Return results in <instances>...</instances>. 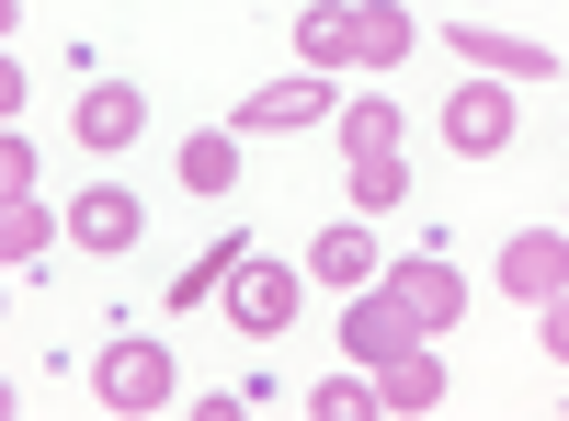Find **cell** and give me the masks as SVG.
<instances>
[{
    "mask_svg": "<svg viewBox=\"0 0 569 421\" xmlns=\"http://www.w3.org/2000/svg\"><path fill=\"white\" fill-rule=\"evenodd\" d=\"M297 308H308V273H297V262L251 251L240 273H228V319H240L251 342H284V331H297Z\"/></svg>",
    "mask_w": 569,
    "mask_h": 421,
    "instance_id": "cell-1",
    "label": "cell"
},
{
    "mask_svg": "<svg viewBox=\"0 0 569 421\" xmlns=\"http://www.w3.org/2000/svg\"><path fill=\"white\" fill-rule=\"evenodd\" d=\"M330 114H342V80H330V69H297V80L251 91L228 126H240V137H308V126H330Z\"/></svg>",
    "mask_w": 569,
    "mask_h": 421,
    "instance_id": "cell-2",
    "label": "cell"
},
{
    "mask_svg": "<svg viewBox=\"0 0 569 421\" xmlns=\"http://www.w3.org/2000/svg\"><path fill=\"white\" fill-rule=\"evenodd\" d=\"M445 149H456V160H501V149H512V80H479V69H467V91H445Z\"/></svg>",
    "mask_w": 569,
    "mask_h": 421,
    "instance_id": "cell-3",
    "label": "cell"
},
{
    "mask_svg": "<svg viewBox=\"0 0 569 421\" xmlns=\"http://www.w3.org/2000/svg\"><path fill=\"white\" fill-rule=\"evenodd\" d=\"M91 399L103 410H171V353L160 342H103V364H91Z\"/></svg>",
    "mask_w": 569,
    "mask_h": 421,
    "instance_id": "cell-4",
    "label": "cell"
},
{
    "mask_svg": "<svg viewBox=\"0 0 569 421\" xmlns=\"http://www.w3.org/2000/svg\"><path fill=\"white\" fill-rule=\"evenodd\" d=\"M410 342H433V331H421V319H410L388 285H353V297H342V353L365 364V377H376L388 353H410Z\"/></svg>",
    "mask_w": 569,
    "mask_h": 421,
    "instance_id": "cell-5",
    "label": "cell"
},
{
    "mask_svg": "<svg viewBox=\"0 0 569 421\" xmlns=\"http://www.w3.org/2000/svg\"><path fill=\"white\" fill-rule=\"evenodd\" d=\"M69 240L103 251V262H126L137 240H149V206H137L126 182H80V194H69Z\"/></svg>",
    "mask_w": 569,
    "mask_h": 421,
    "instance_id": "cell-6",
    "label": "cell"
},
{
    "mask_svg": "<svg viewBox=\"0 0 569 421\" xmlns=\"http://www.w3.org/2000/svg\"><path fill=\"white\" fill-rule=\"evenodd\" d=\"M490 285H501V297H525V308H547V297L569 285V228H512L501 262H490Z\"/></svg>",
    "mask_w": 569,
    "mask_h": 421,
    "instance_id": "cell-7",
    "label": "cell"
},
{
    "mask_svg": "<svg viewBox=\"0 0 569 421\" xmlns=\"http://www.w3.org/2000/svg\"><path fill=\"white\" fill-rule=\"evenodd\" d=\"M376 285H388L410 319H421V331H456V319H467V273L456 262H433V251H410V262H388V273H376Z\"/></svg>",
    "mask_w": 569,
    "mask_h": 421,
    "instance_id": "cell-8",
    "label": "cell"
},
{
    "mask_svg": "<svg viewBox=\"0 0 569 421\" xmlns=\"http://www.w3.org/2000/svg\"><path fill=\"white\" fill-rule=\"evenodd\" d=\"M445 46H456V58L479 69V80H558V46H536V34H501V23H479V12H467Z\"/></svg>",
    "mask_w": 569,
    "mask_h": 421,
    "instance_id": "cell-9",
    "label": "cell"
},
{
    "mask_svg": "<svg viewBox=\"0 0 569 421\" xmlns=\"http://www.w3.org/2000/svg\"><path fill=\"white\" fill-rule=\"evenodd\" d=\"M137 137H149V91H137V80H91L80 91V149L91 160H126Z\"/></svg>",
    "mask_w": 569,
    "mask_h": 421,
    "instance_id": "cell-10",
    "label": "cell"
},
{
    "mask_svg": "<svg viewBox=\"0 0 569 421\" xmlns=\"http://www.w3.org/2000/svg\"><path fill=\"white\" fill-rule=\"evenodd\" d=\"M171 171H182V194H194V206H228V194H240V126H194Z\"/></svg>",
    "mask_w": 569,
    "mask_h": 421,
    "instance_id": "cell-11",
    "label": "cell"
},
{
    "mask_svg": "<svg viewBox=\"0 0 569 421\" xmlns=\"http://www.w3.org/2000/svg\"><path fill=\"white\" fill-rule=\"evenodd\" d=\"M308 273H319V285H376V273H388V251H376V228L365 217H342V228H319V240H308Z\"/></svg>",
    "mask_w": 569,
    "mask_h": 421,
    "instance_id": "cell-12",
    "label": "cell"
},
{
    "mask_svg": "<svg viewBox=\"0 0 569 421\" xmlns=\"http://www.w3.org/2000/svg\"><path fill=\"white\" fill-rule=\"evenodd\" d=\"M330 137H342V160H388L399 149V103H388V91H342Z\"/></svg>",
    "mask_w": 569,
    "mask_h": 421,
    "instance_id": "cell-13",
    "label": "cell"
},
{
    "mask_svg": "<svg viewBox=\"0 0 569 421\" xmlns=\"http://www.w3.org/2000/svg\"><path fill=\"white\" fill-rule=\"evenodd\" d=\"M421 46V23L399 12V0H353V69H399Z\"/></svg>",
    "mask_w": 569,
    "mask_h": 421,
    "instance_id": "cell-14",
    "label": "cell"
},
{
    "mask_svg": "<svg viewBox=\"0 0 569 421\" xmlns=\"http://www.w3.org/2000/svg\"><path fill=\"white\" fill-rule=\"evenodd\" d=\"M58 228L69 217H46L34 194H0V273H34L46 251H58Z\"/></svg>",
    "mask_w": 569,
    "mask_h": 421,
    "instance_id": "cell-15",
    "label": "cell"
},
{
    "mask_svg": "<svg viewBox=\"0 0 569 421\" xmlns=\"http://www.w3.org/2000/svg\"><path fill=\"white\" fill-rule=\"evenodd\" d=\"M376 399H388V410H445V353L433 342L388 353V364H376Z\"/></svg>",
    "mask_w": 569,
    "mask_h": 421,
    "instance_id": "cell-16",
    "label": "cell"
},
{
    "mask_svg": "<svg viewBox=\"0 0 569 421\" xmlns=\"http://www.w3.org/2000/svg\"><path fill=\"white\" fill-rule=\"evenodd\" d=\"M297 69H330V80L353 69V12H342V0H308V12H297Z\"/></svg>",
    "mask_w": 569,
    "mask_h": 421,
    "instance_id": "cell-17",
    "label": "cell"
},
{
    "mask_svg": "<svg viewBox=\"0 0 569 421\" xmlns=\"http://www.w3.org/2000/svg\"><path fill=\"white\" fill-rule=\"evenodd\" d=\"M342 194H353V217H388V206L410 194V160H399V149H388V160H353V171H342Z\"/></svg>",
    "mask_w": 569,
    "mask_h": 421,
    "instance_id": "cell-18",
    "label": "cell"
},
{
    "mask_svg": "<svg viewBox=\"0 0 569 421\" xmlns=\"http://www.w3.org/2000/svg\"><path fill=\"white\" fill-rule=\"evenodd\" d=\"M240 262H251V240H217V251H206V262H194V273H182V285H171V308L194 319L206 297H228V273H240Z\"/></svg>",
    "mask_w": 569,
    "mask_h": 421,
    "instance_id": "cell-19",
    "label": "cell"
},
{
    "mask_svg": "<svg viewBox=\"0 0 569 421\" xmlns=\"http://www.w3.org/2000/svg\"><path fill=\"white\" fill-rule=\"evenodd\" d=\"M365 410H388L376 377H319V388H308V421H365Z\"/></svg>",
    "mask_w": 569,
    "mask_h": 421,
    "instance_id": "cell-20",
    "label": "cell"
},
{
    "mask_svg": "<svg viewBox=\"0 0 569 421\" xmlns=\"http://www.w3.org/2000/svg\"><path fill=\"white\" fill-rule=\"evenodd\" d=\"M34 182H46V171H34V137L12 126V137H0V194H34Z\"/></svg>",
    "mask_w": 569,
    "mask_h": 421,
    "instance_id": "cell-21",
    "label": "cell"
},
{
    "mask_svg": "<svg viewBox=\"0 0 569 421\" xmlns=\"http://www.w3.org/2000/svg\"><path fill=\"white\" fill-rule=\"evenodd\" d=\"M536 331H547V364H569V285H558V297L536 308Z\"/></svg>",
    "mask_w": 569,
    "mask_h": 421,
    "instance_id": "cell-22",
    "label": "cell"
}]
</instances>
